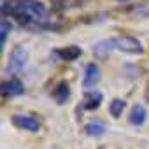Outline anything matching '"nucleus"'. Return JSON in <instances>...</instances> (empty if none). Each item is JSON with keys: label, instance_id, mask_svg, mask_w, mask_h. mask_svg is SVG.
<instances>
[{"label": "nucleus", "instance_id": "nucleus-12", "mask_svg": "<svg viewBox=\"0 0 149 149\" xmlns=\"http://www.w3.org/2000/svg\"><path fill=\"white\" fill-rule=\"evenodd\" d=\"M53 97H54V100H56L60 105H63V104L68 100V97H70V88H68V84H67L65 81L58 83V86H56L54 91H53Z\"/></svg>", "mask_w": 149, "mask_h": 149}, {"label": "nucleus", "instance_id": "nucleus-2", "mask_svg": "<svg viewBox=\"0 0 149 149\" xmlns=\"http://www.w3.org/2000/svg\"><path fill=\"white\" fill-rule=\"evenodd\" d=\"M114 44H116V49H119L123 53H128V54H142L144 53L140 40H137L135 37H130V35L116 37Z\"/></svg>", "mask_w": 149, "mask_h": 149}, {"label": "nucleus", "instance_id": "nucleus-6", "mask_svg": "<svg viewBox=\"0 0 149 149\" xmlns=\"http://www.w3.org/2000/svg\"><path fill=\"white\" fill-rule=\"evenodd\" d=\"M100 81V68L97 63H88L84 68V79H83V86L84 88H91Z\"/></svg>", "mask_w": 149, "mask_h": 149}, {"label": "nucleus", "instance_id": "nucleus-14", "mask_svg": "<svg viewBox=\"0 0 149 149\" xmlns=\"http://www.w3.org/2000/svg\"><path fill=\"white\" fill-rule=\"evenodd\" d=\"M11 30H13L11 23L6 18H2V21H0V47H2V49L6 46V40H7V35L11 33Z\"/></svg>", "mask_w": 149, "mask_h": 149}, {"label": "nucleus", "instance_id": "nucleus-15", "mask_svg": "<svg viewBox=\"0 0 149 149\" xmlns=\"http://www.w3.org/2000/svg\"><path fill=\"white\" fill-rule=\"evenodd\" d=\"M121 2H126V0H121Z\"/></svg>", "mask_w": 149, "mask_h": 149}, {"label": "nucleus", "instance_id": "nucleus-7", "mask_svg": "<svg viewBox=\"0 0 149 149\" xmlns=\"http://www.w3.org/2000/svg\"><path fill=\"white\" fill-rule=\"evenodd\" d=\"M102 93L100 91H86L84 93V100H83V107L86 111H95L100 107L102 104Z\"/></svg>", "mask_w": 149, "mask_h": 149}, {"label": "nucleus", "instance_id": "nucleus-3", "mask_svg": "<svg viewBox=\"0 0 149 149\" xmlns=\"http://www.w3.org/2000/svg\"><path fill=\"white\" fill-rule=\"evenodd\" d=\"M26 60H28V54L23 47H14L11 56H9V65H7V70L13 72V74H19L25 70L26 67Z\"/></svg>", "mask_w": 149, "mask_h": 149}, {"label": "nucleus", "instance_id": "nucleus-13", "mask_svg": "<svg viewBox=\"0 0 149 149\" xmlns=\"http://www.w3.org/2000/svg\"><path fill=\"white\" fill-rule=\"evenodd\" d=\"M125 100H121V98H114L112 102H111V105H109V112H111V116L112 118H119L121 114H123V111H125Z\"/></svg>", "mask_w": 149, "mask_h": 149}, {"label": "nucleus", "instance_id": "nucleus-4", "mask_svg": "<svg viewBox=\"0 0 149 149\" xmlns=\"http://www.w3.org/2000/svg\"><path fill=\"white\" fill-rule=\"evenodd\" d=\"M0 91H2L4 97H11V98H13V97L23 95V93H25V86H23L21 79L11 77V79H7V81H4L2 84H0Z\"/></svg>", "mask_w": 149, "mask_h": 149}, {"label": "nucleus", "instance_id": "nucleus-10", "mask_svg": "<svg viewBox=\"0 0 149 149\" xmlns=\"http://www.w3.org/2000/svg\"><path fill=\"white\" fill-rule=\"evenodd\" d=\"M107 130V125L102 121V119H95V121H90L86 126H84V132L90 135V137H102Z\"/></svg>", "mask_w": 149, "mask_h": 149}, {"label": "nucleus", "instance_id": "nucleus-9", "mask_svg": "<svg viewBox=\"0 0 149 149\" xmlns=\"http://www.w3.org/2000/svg\"><path fill=\"white\" fill-rule=\"evenodd\" d=\"M112 47H116L114 39H105V40H100V42H97V44H95L93 53H95V56H97V58H107V56H109V53L112 51Z\"/></svg>", "mask_w": 149, "mask_h": 149}, {"label": "nucleus", "instance_id": "nucleus-11", "mask_svg": "<svg viewBox=\"0 0 149 149\" xmlns=\"http://www.w3.org/2000/svg\"><path fill=\"white\" fill-rule=\"evenodd\" d=\"M146 116H147V114H146V109H144V105L137 104V105H133V107H132L128 119H130V123H132L133 126H140V125L146 121Z\"/></svg>", "mask_w": 149, "mask_h": 149}, {"label": "nucleus", "instance_id": "nucleus-1", "mask_svg": "<svg viewBox=\"0 0 149 149\" xmlns=\"http://www.w3.org/2000/svg\"><path fill=\"white\" fill-rule=\"evenodd\" d=\"M2 14L14 18L23 26L44 25L47 21V9L39 0H11L2 4Z\"/></svg>", "mask_w": 149, "mask_h": 149}, {"label": "nucleus", "instance_id": "nucleus-5", "mask_svg": "<svg viewBox=\"0 0 149 149\" xmlns=\"http://www.w3.org/2000/svg\"><path fill=\"white\" fill-rule=\"evenodd\" d=\"M13 123H14V126L21 128V130H28V132H39V130H40L39 119H35V118H32V116L16 114V116H13Z\"/></svg>", "mask_w": 149, "mask_h": 149}, {"label": "nucleus", "instance_id": "nucleus-8", "mask_svg": "<svg viewBox=\"0 0 149 149\" xmlns=\"http://www.w3.org/2000/svg\"><path fill=\"white\" fill-rule=\"evenodd\" d=\"M83 54V49L77 46H68L63 49H56V56H60L63 61H76Z\"/></svg>", "mask_w": 149, "mask_h": 149}]
</instances>
